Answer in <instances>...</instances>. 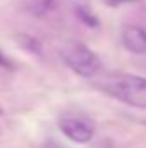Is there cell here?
Segmentation results:
<instances>
[{"label":"cell","instance_id":"1","mask_svg":"<svg viewBox=\"0 0 146 148\" xmlns=\"http://www.w3.org/2000/svg\"><path fill=\"white\" fill-rule=\"evenodd\" d=\"M96 86L131 107L146 109V79L141 76L124 73L107 74L96 83Z\"/></svg>","mask_w":146,"mask_h":148},{"label":"cell","instance_id":"2","mask_svg":"<svg viewBox=\"0 0 146 148\" xmlns=\"http://www.w3.org/2000/svg\"><path fill=\"white\" fill-rule=\"evenodd\" d=\"M60 55L74 73L83 77H95L102 71V62L96 57V53H93L88 47L81 43H65L60 50Z\"/></svg>","mask_w":146,"mask_h":148},{"label":"cell","instance_id":"3","mask_svg":"<svg viewBox=\"0 0 146 148\" xmlns=\"http://www.w3.org/2000/svg\"><path fill=\"white\" fill-rule=\"evenodd\" d=\"M59 127L69 140L76 143H88L95 134V129L89 122L76 117H62L59 121Z\"/></svg>","mask_w":146,"mask_h":148},{"label":"cell","instance_id":"4","mask_svg":"<svg viewBox=\"0 0 146 148\" xmlns=\"http://www.w3.org/2000/svg\"><path fill=\"white\" fill-rule=\"evenodd\" d=\"M122 43L131 53L143 55L146 53V31L139 26H126L122 29Z\"/></svg>","mask_w":146,"mask_h":148},{"label":"cell","instance_id":"5","mask_svg":"<svg viewBox=\"0 0 146 148\" xmlns=\"http://www.w3.org/2000/svg\"><path fill=\"white\" fill-rule=\"evenodd\" d=\"M77 14H79V17H81L88 26H93V28H95V26H98V19H96L95 16H91L89 12H86L84 9H77Z\"/></svg>","mask_w":146,"mask_h":148},{"label":"cell","instance_id":"6","mask_svg":"<svg viewBox=\"0 0 146 148\" xmlns=\"http://www.w3.org/2000/svg\"><path fill=\"white\" fill-rule=\"evenodd\" d=\"M0 67H2V69H12V64L9 62V59L3 57L2 52H0Z\"/></svg>","mask_w":146,"mask_h":148},{"label":"cell","instance_id":"7","mask_svg":"<svg viewBox=\"0 0 146 148\" xmlns=\"http://www.w3.org/2000/svg\"><path fill=\"white\" fill-rule=\"evenodd\" d=\"M108 5H120V3H127V2H138V0H105Z\"/></svg>","mask_w":146,"mask_h":148},{"label":"cell","instance_id":"8","mask_svg":"<svg viewBox=\"0 0 146 148\" xmlns=\"http://www.w3.org/2000/svg\"><path fill=\"white\" fill-rule=\"evenodd\" d=\"M45 148H62L59 143H55V141H46L45 143Z\"/></svg>","mask_w":146,"mask_h":148},{"label":"cell","instance_id":"9","mask_svg":"<svg viewBox=\"0 0 146 148\" xmlns=\"http://www.w3.org/2000/svg\"><path fill=\"white\" fill-rule=\"evenodd\" d=\"M2 114H3V110H2V109H0V115H2Z\"/></svg>","mask_w":146,"mask_h":148}]
</instances>
